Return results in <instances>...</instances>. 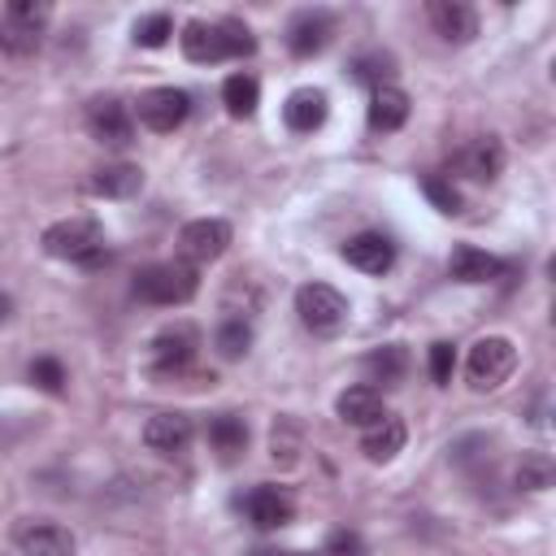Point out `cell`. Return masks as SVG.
Returning a JSON list of instances; mask_svg holds the SVG:
<instances>
[{"label": "cell", "mask_w": 556, "mask_h": 556, "mask_svg": "<svg viewBox=\"0 0 556 556\" xmlns=\"http://www.w3.org/2000/svg\"><path fill=\"white\" fill-rule=\"evenodd\" d=\"M343 261L352 269H361V274H387L395 265V243L387 235H378V230H365V235L343 243Z\"/></svg>", "instance_id": "9a60e30c"}, {"label": "cell", "mask_w": 556, "mask_h": 556, "mask_svg": "<svg viewBox=\"0 0 556 556\" xmlns=\"http://www.w3.org/2000/svg\"><path fill=\"white\" fill-rule=\"evenodd\" d=\"M182 56L187 61H200V65H213V61H226V56H252L256 52V39L243 22H187L182 35Z\"/></svg>", "instance_id": "6da1fadb"}, {"label": "cell", "mask_w": 556, "mask_h": 556, "mask_svg": "<svg viewBox=\"0 0 556 556\" xmlns=\"http://www.w3.org/2000/svg\"><path fill=\"white\" fill-rule=\"evenodd\" d=\"M447 274L456 282H495L504 274V261L482 252V248H473V243H456L452 256H447Z\"/></svg>", "instance_id": "d6986e66"}, {"label": "cell", "mask_w": 556, "mask_h": 556, "mask_svg": "<svg viewBox=\"0 0 556 556\" xmlns=\"http://www.w3.org/2000/svg\"><path fill=\"white\" fill-rule=\"evenodd\" d=\"M421 191H426V200H430L439 213H456V208H460V191H456L447 178H426Z\"/></svg>", "instance_id": "836d02e7"}, {"label": "cell", "mask_w": 556, "mask_h": 556, "mask_svg": "<svg viewBox=\"0 0 556 556\" xmlns=\"http://www.w3.org/2000/svg\"><path fill=\"white\" fill-rule=\"evenodd\" d=\"M300 452H304V430H300V421H295V417H278L274 430H269V456H274L278 465H295Z\"/></svg>", "instance_id": "484cf974"}, {"label": "cell", "mask_w": 556, "mask_h": 556, "mask_svg": "<svg viewBox=\"0 0 556 556\" xmlns=\"http://www.w3.org/2000/svg\"><path fill=\"white\" fill-rule=\"evenodd\" d=\"M191 439H195V426H191L187 413H156V417H148V426H143V443H148L156 456H182V452L191 447Z\"/></svg>", "instance_id": "8fae6325"}, {"label": "cell", "mask_w": 556, "mask_h": 556, "mask_svg": "<svg viewBox=\"0 0 556 556\" xmlns=\"http://www.w3.org/2000/svg\"><path fill=\"white\" fill-rule=\"evenodd\" d=\"M13 539H17L22 556H74L78 552L74 534L56 521H22Z\"/></svg>", "instance_id": "7c38bea8"}, {"label": "cell", "mask_w": 556, "mask_h": 556, "mask_svg": "<svg viewBox=\"0 0 556 556\" xmlns=\"http://www.w3.org/2000/svg\"><path fill=\"white\" fill-rule=\"evenodd\" d=\"M43 252L70 265H100L109 256L104 248V226L96 217H61L43 230Z\"/></svg>", "instance_id": "7a4b0ae2"}, {"label": "cell", "mask_w": 556, "mask_h": 556, "mask_svg": "<svg viewBox=\"0 0 556 556\" xmlns=\"http://www.w3.org/2000/svg\"><path fill=\"white\" fill-rule=\"evenodd\" d=\"M169 35H174L169 13H143V17L135 22V43H139V48H165Z\"/></svg>", "instance_id": "f1b7e54d"}, {"label": "cell", "mask_w": 556, "mask_h": 556, "mask_svg": "<svg viewBox=\"0 0 556 556\" xmlns=\"http://www.w3.org/2000/svg\"><path fill=\"white\" fill-rule=\"evenodd\" d=\"M195 291H200V274L187 261H156L135 274V295L143 304L174 308V304H187Z\"/></svg>", "instance_id": "3957f363"}, {"label": "cell", "mask_w": 556, "mask_h": 556, "mask_svg": "<svg viewBox=\"0 0 556 556\" xmlns=\"http://www.w3.org/2000/svg\"><path fill=\"white\" fill-rule=\"evenodd\" d=\"M208 443H213V452H217L222 460H235V456L248 447V421L235 417V413L213 417V421H208Z\"/></svg>", "instance_id": "cb8c5ba5"}, {"label": "cell", "mask_w": 556, "mask_h": 556, "mask_svg": "<svg viewBox=\"0 0 556 556\" xmlns=\"http://www.w3.org/2000/svg\"><path fill=\"white\" fill-rule=\"evenodd\" d=\"M87 191L100 195V200H130L143 191V169L130 165V161H117V165H100L91 178H87Z\"/></svg>", "instance_id": "ac0fdd59"}, {"label": "cell", "mask_w": 556, "mask_h": 556, "mask_svg": "<svg viewBox=\"0 0 556 556\" xmlns=\"http://www.w3.org/2000/svg\"><path fill=\"white\" fill-rule=\"evenodd\" d=\"M326 113H330V100H326V91H317V87H300V91H291L287 104H282V117H287V126H291L295 135H313V130L326 122Z\"/></svg>", "instance_id": "ffe728a7"}, {"label": "cell", "mask_w": 556, "mask_h": 556, "mask_svg": "<svg viewBox=\"0 0 556 556\" xmlns=\"http://www.w3.org/2000/svg\"><path fill=\"white\" fill-rule=\"evenodd\" d=\"M326 556H365V543L356 530H334L326 539Z\"/></svg>", "instance_id": "d590c367"}, {"label": "cell", "mask_w": 556, "mask_h": 556, "mask_svg": "<svg viewBox=\"0 0 556 556\" xmlns=\"http://www.w3.org/2000/svg\"><path fill=\"white\" fill-rule=\"evenodd\" d=\"M243 513H248V521H252L256 530H278V526H291L295 500H291L282 486H274V482H261V486H252V491L243 495Z\"/></svg>", "instance_id": "30bf717a"}, {"label": "cell", "mask_w": 556, "mask_h": 556, "mask_svg": "<svg viewBox=\"0 0 556 556\" xmlns=\"http://www.w3.org/2000/svg\"><path fill=\"white\" fill-rule=\"evenodd\" d=\"M48 4L43 0H13L9 9H4V17H13V22H26V26H43L48 22Z\"/></svg>", "instance_id": "e575fe53"}, {"label": "cell", "mask_w": 556, "mask_h": 556, "mask_svg": "<svg viewBox=\"0 0 556 556\" xmlns=\"http://www.w3.org/2000/svg\"><path fill=\"white\" fill-rule=\"evenodd\" d=\"M213 348H217L222 361H239V356L252 348V326H248L243 317H226V321L217 326V334H213Z\"/></svg>", "instance_id": "4316f807"}, {"label": "cell", "mask_w": 556, "mask_h": 556, "mask_svg": "<svg viewBox=\"0 0 556 556\" xmlns=\"http://www.w3.org/2000/svg\"><path fill=\"white\" fill-rule=\"evenodd\" d=\"M295 313H300V321H304L308 330L330 334V330H339V326L348 321V300H343V291H334L330 282H304V287L295 291Z\"/></svg>", "instance_id": "8992f818"}, {"label": "cell", "mask_w": 556, "mask_h": 556, "mask_svg": "<svg viewBox=\"0 0 556 556\" xmlns=\"http://www.w3.org/2000/svg\"><path fill=\"white\" fill-rule=\"evenodd\" d=\"M456 169L469 174L473 182H491V178H500V169H504V148H500V139H495V135H478V139H469V143L456 152Z\"/></svg>", "instance_id": "2e32d148"}, {"label": "cell", "mask_w": 556, "mask_h": 556, "mask_svg": "<svg viewBox=\"0 0 556 556\" xmlns=\"http://www.w3.org/2000/svg\"><path fill=\"white\" fill-rule=\"evenodd\" d=\"M391 56L387 52H374V56H361L352 70H356V78L361 83H369V87H387V78H391Z\"/></svg>", "instance_id": "d6a6232c"}, {"label": "cell", "mask_w": 556, "mask_h": 556, "mask_svg": "<svg viewBox=\"0 0 556 556\" xmlns=\"http://www.w3.org/2000/svg\"><path fill=\"white\" fill-rule=\"evenodd\" d=\"M426 13H430V26L447 43H469L478 35V9L465 4V0H430Z\"/></svg>", "instance_id": "4fadbf2b"}, {"label": "cell", "mask_w": 556, "mask_h": 556, "mask_svg": "<svg viewBox=\"0 0 556 556\" xmlns=\"http://www.w3.org/2000/svg\"><path fill=\"white\" fill-rule=\"evenodd\" d=\"M222 104H226L230 117H252L256 104H261L256 78H252V74H230V78L222 83Z\"/></svg>", "instance_id": "d4e9b609"}, {"label": "cell", "mask_w": 556, "mask_h": 556, "mask_svg": "<svg viewBox=\"0 0 556 556\" xmlns=\"http://www.w3.org/2000/svg\"><path fill=\"white\" fill-rule=\"evenodd\" d=\"M517 486H526V491H547V486H552V460H547L543 452L521 456V465H517Z\"/></svg>", "instance_id": "f546056e"}, {"label": "cell", "mask_w": 556, "mask_h": 556, "mask_svg": "<svg viewBox=\"0 0 556 556\" xmlns=\"http://www.w3.org/2000/svg\"><path fill=\"white\" fill-rule=\"evenodd\" d=\"M330 35H334V17L326 9H304L287 26V48L295 56H313V52H321L330 43Z\"/></svg>", "instance_id": "5bb4252c"}, {"label": "cell", "mask_w": 556, "mask_h": 556, "mask_svg": "<svg viewBox=\"0 0 556 556\" xmlns=\"http://www.w3.org/2000/svg\"><path fill=\"white\" fill-rule=\"evenodd\" d=\"M408 348L404 343H382V348H374L369 356H365V374H369V387L374 382H382V387H395V382H404V374H408Z\"/></svg>", "instance_id": "603a6c76"}, {"label": "cell", "mask_w": 556, "mask_h": 556, "mask_svg": "<svg viewBox=\"0 0 556 556\" xmlns=\"http://www.w3.org/2000/svg\"><path fill=\"white\" fill-rule=\"evenodd\" d=\"M252 556H295V552H269V547H265V552H252Z\"/></svg>", "instance_id": "74e56055"}, {"label": "cell", "mask_w": 556, "mask_h": 556, "mask_svg": "<svg viewBox=\"0 0 556 556\" xmlns=\"http://www.w3.org/2000/svg\"><path fill=\"white\" fill-rule=\"evenodd\" d=\"M87 130L104 148H130L135 143V117L117 96H96L87 104Z\"/></svg>", "instance_id": "9c48e42d"}, {"label": "cell", "mask_w": 556, "mask_h": 556, "mask_svg": "<svg viewBox=\"0 0 556 556\" xmlns=\"http://www.w3.org/2000/svg\"><path fill=\"white\" fill-rule=\"evenodd\" d=\"M195 352H200V330L187 321H174V326L156 330V339L148 343V365L156 378H178L191 369Z\"/></svg>", "instance_id": "5b68a950"}, {"label": "cell", "mask_w": 556, "mask_h": 556, "mask_svg": "<svg viewBox=\"0 0 556 556\" xmlns=\"http://www.w3.org/2000/svg\"><path fill=\"white\" fill-rule=\"evenodd\" d=\"M334 413H339L348 426L369 430L374 421H382V417H387V400H382V391H378V387L356 382V387H348V391L334 400Z\"/></svg>", "instance_id": "e0dca14e"}, {"label": "cell", "mask_w": 556, "mask_h": 556, "mask_svg": "<svg viewBox=\"0 0 556 556\" xmlns=\"http://www.w3.org/2000/svg\"><path fill=\"white\" fill-rule=\"evenodd\" d=\"M9 308H13V304H9V295H0V321L9 317Z\"/></svg>", "instance_id": "8d00e7d4"}, {"label": "cell", "mask_w": 556, "mask_h": 556, "mask_svg": "<svg viewBox=\"0 0 556 556\" xmlns=\"http://www.w3.org/2000/svg\"><path fill=\"white\" fill-rule=\"evenodd\" d=\"M187 113H191V96H187L182 87H148V91L135 100L139 126H148V130H156V135L178 130V126L187 122Z\"/></svg>", "instance_id": "52a82bcc"}, {"label": "cell", "mask_w": 556, "mask_h": 556, "mask_svg": "<svg viewBox=\"0 0 556 556\" xmlns=\"http://www.w3.org/2000/svg\"><path fill=\"white\" fill-rule=\"evenodd\" d=\"M39 35H43V26H26V22H13V17L0 13V52L26 56V52L39 48Z\"/></svg>", "instance_id": "83f0119b"}, {"label": "cell", "mask_w": 556, "mask_h": 556, "mask_svg": "<svg viewBox=\"0 0 556 556\" xmlns=\"http://www.w3.org/2000/svg\"><path fill=\"white\" fill-rule=\"evenodd\" d=\"M408 122V91H400V87H374V96H369V126L374 130H400Z\"/></svg>", "instance_id": "7402d4cb"}, {"label": "cell", "mask_w": 556, "mask_h": 556, "mask_svg": "<svg viewBox=\"0 0 556 556\" xmlns=\"http://www.w3.org/2000/svg\"><path fill=\"white\" fill-rule=\"evenodd\" d=\"M30 382L43 387L48 395H61V391H65V369H61V361H52V356L30 361Z\"/></svg>", "instance_id": "4dcf8cb0"}, {"label": "cell", "mask_w": 556, "mask_h": 556, "mask_svg": "<svg viewBox=\"0 0 556 556\" xmlns=\"http://www.w3.org/2000/svg\"><path fill=\"white\" fill-rule=\"evenodd\" d=\"M404 439H408V430H404V421L400 417H382V421H374L369 430H365V439H361V452L374 460V465H387L400 447H404Z\"/></svg>", "instance_id": "44dd1931"}, {"label": "cell", "mask_w": 556, "mask_h": 556, "mask_svg": "<svg viewBox=\"0 0 556 556\" xmlns=\"http://www.w3.org/2000/svg\"><path fill=\"white\" fill-rule=\"evenodd\" d=\"M230 222H222V217H195V222H187L182 230H178V261H187L191 269L195 265H208V261H217L226 248H230Z\"/></svg>", "instance_id": "ba28073f"}, {"label": "cell", "mask_w": 556, "mask_h": 556, "mask_svg": "<svg viewBox=\"0 0 556 556\" xmlns=\"http://www.w3.org/2000/svg\"><path fill=\"white\" fill-rule=\"evenodd\" d=\"M513 369H517V348H513V339L486 334V339H478V343L469 348L465 378H469L473 391H495V387H504V382L513 378Z\"/></svg>", "instance_id": "277c9868"}, {"label": "cell", "mask_w": 556, "mask_h": 556, "mask_svg": "<svg viewBox=\"0 0 556 556\" xmlns=\"http://www.w3.org/2000/svg\"><path fill=\"white\" fill-rule=\"evenodd\" d=\"M452 374H456V348L447 339L430 343V378H434V387H447Z\"/></svg>", "instance_id": "1f68e13d"}]
</instances>
